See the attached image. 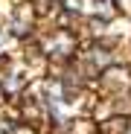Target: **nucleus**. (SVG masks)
I'll list each match as a JSON object with an SVG mask.
<instances>
[]
</instances>
